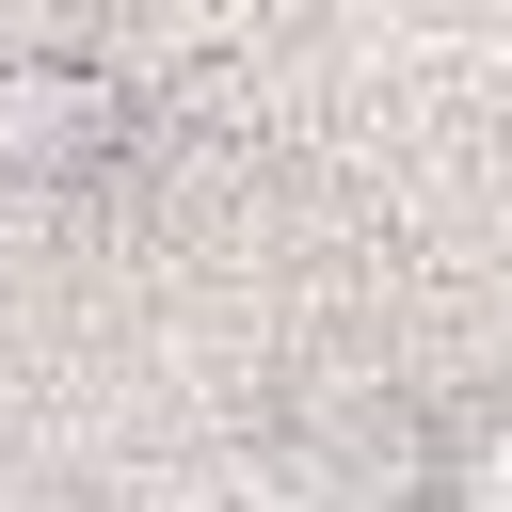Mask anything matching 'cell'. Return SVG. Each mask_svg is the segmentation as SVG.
<instances>
[{"mask_svg":"<svg viewBox=\"0 0 512 512\" xmlns=\"http://www.w3.org/2000/svg\"><path fill=\"white\" fill-rule=\"evenodd\" d=\"M144 144V80L96 48H16L0 64V192H96Z\"/></svg>","mask_w":512,"mask_h":512,"instance_id":"6da1fadb","label":"cell"},{"mask_svg":"<svg viewBox=\"0 0 512 512\" xmlns=\"http://www.w3.org/2000/svg\"><path fill=\"white\" fill-rule=\"evenodd\" d=\"M448 512H512V416H464V432H432V464H416Z\"/></svg>","mask_w":512,"mask_h":512,"instance_id":"7a4b0ae2","label":"cell"}]
</instances>
